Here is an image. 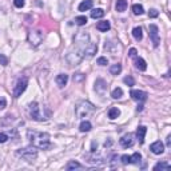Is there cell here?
<instances>
[{
  "instance_id": "1",
  "label": "cell",
  "mask_w": 171,
  "mask_h": 171,
  "mask_svg": "<svg viewBox=\"0 0 171 171\" xmlns=\"http://www.w3.org/2000/svg\"><path fill=\"white\" fill-rule=\"evenodd\" d=\"M27 137L29 142L34 147L40 148V150H48L51 147V137L47 132H40V131H34V130H28Z\"/></svg>"
},
{
  "instance_id": "2",
  "label": "cell",
  "mask_w": 171,
  "mask_h": 171,
  "mask_svg": "<svg viewBox=\"0 0 171 171\" xmlns=\"http://www.w3.org/2000/svg\"><path fill=\"white\" fill-rule=\"evenodd\" d=\"M95 112V106L88 102V100H80V102L75 106V114L78 118H87L88 115Z\"/></svg>"
},
{
  "instance_id": "3",
  "label": "cell",
  "mask_w": 171,
  "mask_h": 171,
  "mask_svg": "<svg viewBox=\"0 0 171 171\" xmlns=\"http://www.w3.org/2000/svg\"><path fill=\"white\" fill-rule=\"evenodd\" d=\"M83 58H84V51L78 48V47H75V46L70 49V52L66 56L67 63L70 64V66H78V64L83 60Z\"/></svg>"
},
{
  "instance_id": "4",
  "label": "cell",
  "mask_w": 171,
  "mask_h": 171,
  "mask_svg": "<svg viewBox=\"0 0 171 171\" xmlns=\"http://www.w3.org/2000/svg\"><path fill=\"white\" fill-rule=\"evenodd\" d=\"M16 155L19 158L24 159L26 162H34V160H36L38 158V151H36V147H34V146H31V147H24V148H20L16 151Z\"/></svg>"
},
{
  "instance_id": "5",
  "label": "cell",
  "mask_w": 171,
  "mask_h": 171,
  "mask_svg": "<svg viewBox=\"0 0 171 171\" xmlns=\"http://www.w3.org/2000/svg\"><path fill=\"white\" fill-rule=\"evenodd\" d=\"M88 43H90V35L87 32L80 31L74 36V46L83 49V51L86 49V47L88 46Z\"/></svg>"
},
{
  "instance_id": "6",
  "label": "cell",
  "mask_w": 171,
  "mask_h": 171,
  "mask_svg": "<svg viewBox=\"0 0 171 171\" xmlns=\"http://www.w3.org/2000/svg\"><path fill=\"white\" fill-rule=\"evenodd\" d=\"M43 38H44V35L40 29H31L28 32V43L32 47H38L43 42Z\"/></svg>"
},
{
  "instance_id": "7",
  "label": "cell",
  "mask_w": 171,
  "mask_h": 171,
  "mask_svg": "<svg viewBox=\"0 0 171 171\" xmlns=\"http://www.w3.org/2000/svg\"><path fill=\"white\" fill-rule=\"evenodd\" d=\"M28 110H29V117H31V119L36 120V122L47 120L42 114H40V107H39V104H38L36 102H32L31 104H29V108H28Z\"/></svg>"
},
{
  "instance_id": "8",
  "label": "cell",
  "mask_w": 171,
  "mask_h": 171,
  "mask_svg": "<svg viewBox=\"0 0 171 171\" xmlns=\"http://www.w3.org/2000/svg\"><path fill=\"white\" fill-rule=\"evenodd\" d=\"M27 86H28V79H27V78H20V79L18 80L16 86H15V90H13V96H15V98L22 96V94H23L24 91H26Z\"/></svg>"
},
{
  "instance_id": "9",
  "label": "cell",
  "mask_w": 171,
  "mask_h": 171,
  "mask_svg": "<svg viewBox=\"0 0 171 171\" xmlns=\"http://www.w3.org/2000/svg\"><path fill=\"white\" fill-rule=\"evenodd\" d=\"M148 34H150V38H151L153 43H154V47H158L159 43H160L158 26H155V24H150V26H148Z\"/></svg>"
},
{
  "instance_id": "10",
  "label": "cell",
  "mask_w": 171,
  "mask_h": 171,
  "mask_svg": "<svg viewBox=\"0 0 171 171\" xmlns=\"http://www.w3.org/2000/svg\"><path fill=\"white\" fill-rule=\"evenodd\" d=\"M107 88H108V84L106 80L103 79H96V82H95V91H96L99 95H103L106 94V91H107Z\"/></svg>"
},
{
  "instance_id": "11",
  "label": "cell",
  "mask_w": 171,
  "mask_h": 171,
  "mask_svg": "<svg viewBox=\"0 0 171 171\" xmlns=\"http://www.w3.org/2000/svg\"><path fill=\"white\" fill-rule=\"evenodd\" d=\"M119 143H120V146H122L123 148L131 147V146L134 144V137H132V134H126V135H123V137L119 139Z\"/></svg>"
},
{
  "instance_id": "12",
  "label": "cell",
  "mask_w": 171,
  "mask_h": 171,
  "mask_svg": "<svg viewBox=\"0 0 171 171\" xmlns=\"http://www.w3.org/2000/svg\"><path fill=\"white\" fill-rule=\"evenodd\" d=\"M130 95H131V98L134 100H137V102H144V100L147 99V92L142 91V90H132V91L130 92Z\"/></svg>"
},
{
  "instance_id": "13",
  "label": "cell",
  "mask_w": 171,
  "mask_h": 171,
  "mask_svg": "<svg viewBox=\"0 0 171 171\" xmlns=\"http://www.w3.org/2000/svg\"><path fill=\"white\" fill-rule=\"evenodd\" d=\"M150 150H151L153 154L160 155V154L164 153V144L160 142V140H157V142H154L151 146H150Z\"/></svg>"
},
{
  "instance_id": "14",
  "label": "cell",
  "mask_w": 171,
  "mask_h": 171,
  "mask_svg": "<svg viewBox=\"0 0 171 171\" xmlns=\"http://www.w3.org/2000/svg\"><path fill=\"white\" fill-rule=\"evenodd\" d=\"M98 51V46H96V43H88V46L86 47L84 49V55L86 56H88V58H92L95 54H96Z\"/></svg>"
},
{
  "instance_id": "15",
  "label": "cell",
  "mask_w": 171,
  "mask_h": 171,
  "mask_svg": "<svg viewBox=\"0 0 171 171\" xmlns=\"http://www.w3.org/2000/svg\"><path fill=\"white\" fill-rule=\"evenodd\" d=\"M146 132H147V128L144 126H139L138 130H137V139L140 144L144 143V137H146Z\"/></svg>"
},
{
  "instance_id": "16",
  "label": "cell",
  "mask_w": 171,
  "mask_h": 171,
  "mask_svg": "<svg viewBox=\"0 0 171 171\" xmlns=\"http://www.w3.org/2000/svg\"><path fill=\"white\" fill-rule=\"evenodd\" d=\"M92 6H94V2H92V0H84V2H82V3L79 4L78 9H79L80 12H84V11H88V9H91Z\"/></svg>"
},
{
  "instance_id": "17",
  "label": "cell",
  "mask_w": 171,
  "mask_h": 171,
  "mask_svg": "<svg viewBox=\"0 0 171 171\" xmlns=\"http://www.w3.org/2000/svg\"><path fill=\"white\" fill-rule=\"evenodd\" d=\"M55 80H56V84L59 86V87H64V86H67L68 75H67V74H59Z\"/></svg>"
},
{
  "instance_id": "18",
  "label": "cell",
  "mask_w": 171,
  "mask_h": 171,
  "mask_svg": "<svg viewBox=\"0 0 171 171\" xmlns=\"http://www.w3.org/2000/svg\"><path fill=\"white\" fill-rule=\"evenodd\" d=\"M96 28L99 29L100 32H107L110 28H111V24H110L108 20H103V22H99L96 24Z\"/></svg>"
},
{
  "instance_id": "19",
  "label": "cell",
  "mask_w": 171,
  "mask_h": 171,
  "mask_svg": "<svg viewBox=\"0 0 171 171\" xmlns=\"http://www.w3.org/2000/svg\"><path fill=\"white\" fill-rule=\"evenodd\" d=\"M135 67H137L139 71H146L147 68V64H146V60L142 59V58H135Z\"/></svg>"
},
{
  "instance_id": "20",
  "label": "cell",
  "mask_w": 171,
  "mask_h": 171,
  "mask_svg": "<svg viewBox=\"0 0 171 171\" xmlns=\"http://www.w3.org/2000/svg\"><path fill=\"white\" fill-rule=\"evenodd\" d=\"M126 8H127V0H117L115 9H117L118 12H124Z\"/></svg>"
},
{
  "instance_id": "21",
  "label": "cell",
  "mask_w": 171,
  "mask_h": 171,
  "mask_svg": "<svg viewBox=\"0 0 171 171\" xmlns=\"http://www.w3.org/2000/svg\"><path fill=\"white\" fill-rule=\"evenodd\" d=\"M91 128H92V124L90 123L88 120H84V122H82V123H80V126H79L80 132H88Z\"/></svg>"
},
{
  "instance_id": "22",
  "label": "cell",
  "mask_w": 171,
  "mask_h": 171,
  "mask_svg": "<svg viewBox=\"0 0 171 171\" xmlns=\"http://www.w3.org/2000/svg\"><path fill=\"white\" fill-rule=\"evenodd\" d=\"M104 16V11L102 8H95L91 11V18L92 19H102Z\"/></svg>"
},
{
  "instance_id": "23",
  "label": "cell",
  "mask_w": 171,
  "mask_h": 171,
  "mask_svg": "<svg viewBox=\"0 0 171 171\" xmlns=\"http://www.w3.org/2000/svg\"><path fill=\"white\" fill-rule=\"evenodd\" d=\"M119 115H120V111H119V108H117V107H111L108 110V118L110 119H117V118H119Z\"/></svg>"
},
{
  "instance_id": "24",
  "label": "cell",
  "mask_w": 171,
  "mask_h": 171,
  "mask_svg": "<svg viewBox=\"0 0 171 171\" xmlns=\"http://www.w3.org/2000/svg\"><path fill=\"white\" fill-rule=\"evenodd\" d=\"M132 36L137 39V40H142L143 39V31H142V28L140 27H135L132 29Z\"/></svg>"
},
{
  "instance_id": "25",
  "label": "cell",
  "mask_w": 171,
  "mask_h": 171,
  "mask_svg": "<svg viewBox=\"0 0 171 171\" xmlns=\"http://www.w3.org/2000/svg\"><path fill=\"white\" fill-rule=\"evenodd\" d=\"M132 12H134V15H143L144 13V8H143V6H140V4H134L132 6Z\"/></svg>"
},
{
  "instance_id": "26",
  "label": "cell",
  "mask_w": 171,
  "mask_h": 171,
  "mask_svg": "<svg viewBox=\"0 0 171 171\" xmlns=\"http://www.w3.org/2000/svg\"><path fill=\"white\" fill-rule=\"evenodd\" d=\"M120 71H122V64H119V63L112 64V66L110 67V72L112 75H118V74H120Z\"/></svg>"
},
{
  "instance_id": "27",
  "label": "cell",
  "mask_w": 171,
  "mask_h": 171,
  "mask_svg": "<svg viewBox=\"0 0 171 171\" xmlns=\"http://www.w3.org/2000/svg\"><path fill=\"white\" fill-rule=\"evenodd\" d=\"M171 166L167 162H159L154 166V170H170Z\"/></svg>"
},
{
  "instance_id": "28",
  "label": "cell",
  "mask_w": 171,
  "mask_h": 171,
  "mask_svg": "<svg viewBox=\"0 0 171 171\" xmlns=\"http://www.w3.org/2000/svg\"><path fill=\"white\" fill-rule=\"evenodd\" d=\"M131 160H130V163H132V164H139L140 163V160H142V155H140L139 153H135L134 155H131Z\"/></svg>"
},
{
  "instance_id": "29",
  "label": "cell",
  "mask_w": 171,
  "mask_h": 171,
  "mask_svg": "<svg viewBox=\"0 0 171 171\" xmlns=\"http://www.w3.org/2000/svg\"><path fill=\"white\" fill-rule=\"evenodd\" d=\"M87 22H88V19L86 16H76L75 18V24H76V26H86Z\"/></svg>"
},
{
  "instance_id": "30",
  "label": "cell",
  "mask_w": 171,
  "mask_h": 171,
  "mask_svg": "<svg viewBox=\"0 0 171 171\" xmlns=\"http://www.w3.org/2000/svg\"><path fill=\"white\" fill-rule=\"evenodd\" d=\"M83 166L80 164L79 162H75V160H71V162H68V164H67V170H76V168H82Z\"/></svg>"
},
{
  "instance_id": "31",
  "label": "cell",
  "mask_w": 171,
  "mask_h": 171,
  "mask_svg": "<svg viewBox=\"0 0 171 171\" xmlns=\"http://www.w3.org/2000/svg\"><path fill=\"white\" fill-rule=\"evenodd\" d=\"M111 96L114 98V99H120L123 96V90L122 88H115V90H112V92H111Z\"/></svg>"
},
{
  "instance_id": "32",
  "label": "cell",
  "mask_w": 171,
  "mask_h": 171,
  "mask_svg": "<svg viewBox=\"0 0 171 171\" xmlns=\"http://www.w3.org/2000/svg\"><path fill=\"white\" fill-rule=\"evenodd\" d=\"M123 82H124L126 84H127V86H130V87L135 84V80H134V78H132V76H126V78L123 79Z\"/></svg>"
},
{
  "instance_id": "33",
  "label": "cell",
  "mask_w": 171,
  "mask_h": 171,
  "mask_svg": "<svg viewBox=\"0 0 171 171\" xmlns=\"http://www.w3.org/2000/svg\"><path fill=\"white\" fill-rule=\"evenodd\" d=\"M98 64H99V66H107L108 59L104 58V56H100V58H98Z\"/></svg>"
},
{
  "instance_id": "34",
  "label": "cell",
  "mask_w": 171,
  "mask_h": 171,
  "mask_svg": "<svg viewBox=\"0 0 171 171\" xmlns=\"http://www.w3.org/2000/svg\"><path fill=\"white\" fill-rule=\"evenodd\" d=\"M13 4L16 8H23L26 4V0H13Z\"/></svg>"
},
{
  "instance_id": "35",
  "label": "cell",
  "mask_w": 171,
  "mask_h": 171,
  "mask_svg": "<svg viewBox=\"0 0 171 171\" xmlns=\"http://www.w3.org/2000/svg\"><path fill=\"white\" fill-rule=\"evenodd\" d=\"M120 160H122L123 164H130L131 158H130V155H122V157H120Z\"/></svg>"
},
{
  "instance_id": "36",
  "label": "cell",
  "mask_w": 171,
  "mask_h": 171,
  "mask_svg": "<svg viewBox=\"0 0 171 171\" xmlns=\"http://www.w3.org/2000/svg\"><path fill=\"white\" fill-rule=\"evenodd\" d=\"M158 15H159V12H158V11H157V9H155V8H153V9H150V11H148V18H151V19L157 18Z\"/></svg>"
},
{
  "instance_id": "37",
  "label": "cell",
  "mask_w": 171,
  "mask_h": 171,
  "mask_svg": "<svg viewBox=\"0 0 171 171\" xmlns=\"http://www.w3.org/2000/svg\"><path fill=\"white\" fill-rule=\"evenodd\" d=\"M0 64H2V66H7L8 64V59L2 54H0Z\"/></svg>"
},
{
  "instance_id": "38",
  "label": "cell",
  "mask_w": 171,
  "mask_h": 171,
  "mask_svg": "<svg viewBox=\"0 0 171 171\" xmlns=\"http://www.w3.org/2000/svg\"><path fill=\"white\" fill-rule=\"evenodd\" d=\"M6 106H7V100H6V98L0 96V110L6 108Z\"/></svg>"
},
{
  "instance_id": "39",
  "label": "cell",
  "mask_w": 171,
  "mask_h": 171,
  "mask_svg": "<svg viewBox=\"0 0 171 171\" xmlns=\"http://www.w3.org/2000/svg\"><path fill=\"white\" fill-rule=\"evenodd\" d=\"M128 56H130V58H137V49H135V48H131V49H130Z\"/></svg>"
},
{
  "instance_id": "40",
  "label": "cell",
  "mask_w": 171,
  "mask_h": 171,
  "mask_svg": "<svg viewBox=\"0 0 171 171\" xmlns=\"http://www.w3.org/2000/svg\"><path fill=\"white\" fill-rule=\"evenodd\" d=\"M84 76L82 74H76V75H74V82H79V80H82Z\"/></svg>"
},
{
  "instance_id": "41",
  "label": "cell",
  "mask_w": 171,
  "mask_h": 171,
  "mask_svg": "<svg viewBox=\"0 0 171 171\" xmlns=\"http://www.w3.org/2000/svg\"><path fill=\"white\" fill-rule=\"evenodd\" d=\"M7 139H8V137H7L6 134H0V143L7 142Z\"/></svg>"
},
{
  "instance_id": "42",
  "label": "cell",
  "mask_w": 171,
  "mask_h": 171,
  "mask_svg": "<svg viewBox=\"0 0 171 171\" xmlns=\"http://www.w3.org/2000/svg\"><path fill=\"white\" fill-rule=\"evenodd\" d=\"M167 146H168V147L171 146V135H168V137H167Z\"/></svg>"
},
{
  "instance_id": "43",
  "label": "cell",
  "mask_w": 171,
  "mask_h": 171,
  "mask_svg": "<svg viewBox=\"0 0 171 171\" xmlns=\"http://www.w3.org/2000/svg\"><path fill=\"white\" fill-rule=\"evenodd\" d=\"M142 110H143V106H142V104H139L138 107H137V111L139 112V111H142Z\"/></svg>"
}]
</instances>
